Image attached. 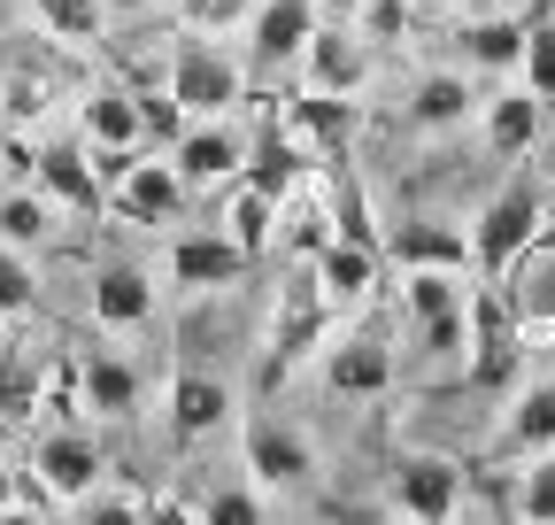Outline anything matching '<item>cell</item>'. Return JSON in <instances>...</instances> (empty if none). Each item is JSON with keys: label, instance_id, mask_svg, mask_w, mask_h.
Wrapping results in <instances>:
<instances>
[{"label": "cell", "instance_id": "obj_13", "mask_svg": "<svg viewBox=\"0 0 555 525\" xmlns=\"http://www.w3.org/2000/svg\"><path fill=\"white\" fill-rule=\"evenodd\" d=\"M247 262L255 255L232 232H178L170 240V286L178 294H224V286L247 279Z\"/></svg>", "mask_w": 555, "mask_h": 525}, {"label": "cell", "instance_id": "obj_26", "mask_svg": "<svg viewBox=\"0 0 555 525\" xmlns=\"http://www.w3.org/2000/svg\"><path fill=\"white\" fill-rule=\"evenodd\" d=\"M78 410L86 418H131L139 410V371L124 356H108V348L78 356Z\"/></svg>", "mask_w": 555, "mask_h": 525}, {"label": "cell", "instance_id": "obj_42", "mask_svg": "<svg viewBox=\"0 0 555 525\" xmlns=\"http://www.w3.org/2000/svg\"><path fill=\"white\" fill-rule=\"evenodd\" d=\"M0 517H16V472L0 464Z\"/></svg>", "mask_w": 555, "mask_h": 525}, {"label": "cell", "instance_id": "obj_28", "mask_svg": "<svg viewBox=\"0 0 555 525\" xmlns=\"http://www.w3.org/2000/svg\"><path fill=\"white\" fill-rule=\"evenodd\" d=\"M540 448H555V379L517 386V402L502 418V456H540Z\"/></svg>", "mask_w": 555, "mask_h": 525}, {"label": "cell", "instance_id": "obj_11", "mask_svg": "<svg viewBox=\"0 0 555 525\" xmlns=\"http://www.w3.org/2000/svg\"><path fill=\"white\" fill-rule=\"evenodd\" d=\"M278 108H286V131L317 155V170H332V163L356 155V124H363V108L347 101V93H317V86H309V93L278 101Z\"/></svg>", "mask_w": 555, "mask_h": 525}, {"label": "cell", "instance_id": "obj_3", "mask_svg": "<svg viewBox=\"0 0 555 525\" xmlns=\"http://www.w3.org/2000/svg\"><path fill=\"white\" fill-rule=\"evenodd\" d=\"M401 317L416 333V356H433V363L470 356V286H463V271H401Z\"/></svg>", "mask_w": 555, "mask_h": 525}, {"label": "cell", "instance_id": "obj_6", "mask_svg": "<svg viewBox=\"0 0 555 525\" xmlns=\"http://www.w3.org/2000/svg\"><path fill=\"white\" fill-rule=\"evenodd\" d=\"M525 371V317L502 286H478L470 294V356H463V379L470 386H509Z\"/></svg>", "mask_w": 555, "mask_h": 525}, {"label": "cell", "instance_id": "obj_1", "mask_svg": "<svg viewBox=\"0 0 555 525\" xmlns=\"http://www.w3.org/2000/svg\"><path fill=\"white\" fill-rule=\"evenodd\" d=\"M69 86H86L78 47H62L54 31H9L0 39V124L9 131H39Z\"/></svg>", "mask_w": 555, "mask_h": 525}, {"label": "cell", "instance_id": "obj_2", "mask_svg": "<svg viewBox=\"0 0 555 525\" xmlns=\"http://www.w3.org/2000/svg\"><path fill=\"white\" fill-rule=\"evenodd\" d=\"M332 333V294L317 279V262H301V271L278 286V309H270V341H262V394H278Z\"/></svg>", "mask_w": 555, "mask_h": 525}, {"label": "cell", "instance_id": "obj_45", "mask_svg": "<svg viewBox=\"0 0 555 525\" xmlns=\"http://www.w3.org/2000/svg\"><path fill=\"white\" fill-rule=\"evenodd\" d=\"M0 324H9V317H0Z\"/></svg>", "mask_w": 555, "mask_h": 525}, {"label": "cell", "instance_id": "obj_36", "mask_svg": "<svg viewBox=\"0 0 555 525\" xmlns=\"http://www.w3.org/2000/svg\"><path fill=\"white\" fill-rule=\"evenodd\" d=\"M517 71H525V86L555 108V16H532V31H525V62H517Z\"/></svg>", "mask_w": 555, "mask_h": 525}, {"label": "cell", "instance_id": "obj_25", "mask_svg": "<svg viewBox=\"0 0 555 525\" xmlns=\"http://www.w3.org/2000/svg\"><path fill=\"white\" fill-rule=\"evenodd\" d=\"M478 116V86L463 71H425L409 86V124L416 131H463Z\"/></svg>", "mask_w": 555, "mask_h": 525}, {"label": "cell", "instance_id": "obj_9", "mask_svg": "<svg viewBox=\"0 0 555 525\" xmlns=\"http://www.w3.org/2000/svg\"><path fill=\"white\" fill-rule=\"evenodd\" d=\"M31 185L47 193L54 209H69L78 225H101L108 217V178L93 170V148L78 140H47V148H31Z\"/></svg>", "mask_w": 555, "mask_h": 525}, {"label": "cell", "instance_id": "obj_44", "mask_svg": "<svg viewBox=\"0 0 555 525\" xmlns=\"http://www.w3.org/2000/svg\"><path fill=\"white\" fill-rule=\"evenodd\" d=\"M317 9H324V16H356V9H363V0H317Z\"/></svg>", "mask_w": 555, "mask_h": 525}, {"label": "cell", "instance_id": "obj_15", "mask_svg": "<svg viewBox=\"0 0 555 525\" xmlns=\"http://www.w3.org/2000/svg\"><path fill=\"white\" fill-rule=\"evenodd\" d=\"M24 479H39L47 495H54V510H78L93 487H101V448L86 440V433H47L39 448H31V472Z\"/></svg>", "mask_w": 555, "mask_h": 525}, {"label": "cell", "instance_id": "obj_37", "mask_svg": "<svg viewBox=\"0 0 555 525\" xmlns=\"http://www.w3.org/2000/svg\"><path fill=\"white\" fill-rule=\"evenodd\" d=\"M247 16H255V0H178V24L185 31H208V39L247 31Z\"/></svg>", "mask_w": 555, "mask_h": 525}, {"label": "cell", "instance_id": "obj_35", "mask_svg": "<svg viewBox=\"0 0 555 525\" xmlns=\"http://www.w3.org/2000/svg\"><path fill=\"white\" fill-rule=\"evenodd\" d=\"M39 309V279H31V255L24 247H9V240H0V317H31Z\"/></svg>", "mask_w": 555, "mask_h": 525}, {"label": "cell", "instance_id": "obj_33", "mask_svg": "<svg viewBox=\"0 0 555 525\" xmlns=\"http://www.w3.org/2000/svg\"><path fill=\"white\" fill-rule=\"evenodd\" d=\"M224 232L247 247V255H262L270 240H278V202L262 185H247V178H232V209H224Z\"/></svg>", "mask_w": 555, "mask_h": 525}, {"label": "cell", "instance_id": "obj_31", "mask_svg": "<svg viewBox=\"0 0 555 525\" xmlns=\"http://www.w3.org/2000/svg\"><path fill=\"white\" fill-rule=\"evenodd\" d=\"M24 9H31V24L39 31H54L62 47H101V31H108V9H101V0H24Z\"/></svg>", "mask_w": 555, "mask_h": 525}, {"label": "cell", "instance_id": "obj_34", "mask_svg": "<svg viewBox=\"0 0 555 525\" xmlns=\"http://www.w3.org/2000/svg\"><path fill=\"white\" fill-rule=\"evenodd\" d=\"M517 517H532V525H555V448L525 456V472H517Z\"/></svg>", "mask_w": 555, "mask_h": 525}, {"label": "cell", "instance_id": "obj_38", "mask_svg": "<svg viewBox=\"0 0 555 525\" xmlns=\"http://www.w3.org/2000/svg\"><path fill=\"white\" fill-rule=\"evenodd\" d=\"M347 24H356L371 47H401V39H409V0H363Z\"/></svg>", "mask_w": 555, "mask_h": 525}, {"label": "cell", "instance_id": "obj_29", "mask_svg": "<svg viewBox=\"0 0 555 525\" xmlns=\"http://www.w3.org/2000/svg\"><path fill=\"white\" fill-rule=\"evenodd\" d=\"M278 217H286V225H278V240H286V247H294V255L309 262V255H317V247L332 240V193H324V185L309 178V185H294L286 202H278Z\"/></svg>", "mask_w": 555, "mask_h": 525}, {"label": "cell", "instance_id": "obj_14", "mask_svg": "<svg viewBox=\"0 0 555 525\" xmlns=\"http://www.w3.org/2000/svg\"><path fill=\"white\" fill-rule=\"evenodd\" d=\"M393 510L425 517V525L455 517L463 510V464H455V456H433V448L401 456V464H393Z\"/></svg>", "mask_w": 555, "mask_h": 525}, {"label": "cell", "instance_id": "obj_41", "mask_svg": "<svg viewBox=\"0 0 555 525\" xmlns=\"http://www.w3.org/2000/svg\"><path fill=\"white\" fill-rule=\"evenodd\" d=\"M532 255H555V202L540 209V232H532Z\"/></svg>", "mask_w": 555, "mask_h": 525}, {"label": "cell", "instance_id": "obj_19", "mask_svg": "<svg viewBox=\"0 0 555 525\" xmlns=\"http://www.w3.org/2000/svg\"><path fill=\"white\" fill-rule=\"evenodd\" d=\"M317 279H324V294H332V309H356V302H371L378 286H386V247H363V240H324L317 255Z\"/></svg>", "mask_w": 555, "mask_h": 525}, {"label": "cell", "instance_id": "obj_23", "mask_svg": "<svg viewBox=\"0 0 555 525\" xmlns=\"http://www.w3.org/2000/svg\"><path fill=\"white\" fill-rule=\"evenodd\" d=\"M93 317L108 324V333L155 324V279L139 271V262H101V271H93Z\"/></svg>", "mask_w": 555, "mask_h": 525}, {"label": "cell", "instance_id": "obj_10", "mask_svg": "<svg viewBox=\"0 0 555 525\" xmlns=\"http://www.w3.org/2000/svg\"><path fill=\"white\" fill-rule=\"evenodd\" d=\"M247 185H262L270 202H286L294 185L317 178V155L286 131V108H278V93H262V124H255V140H247V163H240Z\"/></svg>", "mask_w": 555, "mask_h": 525}, {"label": "cell", "instance_id": "obj_17", "mask_svg": "<svg viewBox=\"0 0 555 525\" xmlns=\"http://www.w3.org/2000/svg\"><path fill=\"white\" fill-rule=\"evenodd\" d=\"M386 262L393 271H470V232L440 217H409L386 232Z\"/></svg>", "mask_w": 555, "mask_h": 525}, {"label": "cell", "instance_id": "obj_21", "mask_svg": "<svg viewBox=\"0 0 555 525\" xmlns=\"http://www.w3.org/2000/svg\"><path fill=\"white\" fill-rule=\"evenodd\" d=\"M247 31H255V71H286L317 31V0H255Z\"/></svg>", "mask_w": 555, "mask_h": 525}, {"label": "cell", "instance_id": "obj_32", "mask_svg": "<svg viewBox=\"0 0 555 525\" xmlns=\"http://www.w3.org/2000/svg\"><path fill=\"white\" fill-rule=\"evenodd\" d=\"M0 240L24 247V255L54 240V202H47L39 185H9V193H0Z\"/></svg>", "mask_w": 555, "mask_h": 525}, {"label": "cell", "instance_id": "obj_18", "mask_svg": "<svg viewBox=\"0 0 555 525\" xmlns=\"http://www.w3.org/2000/svg\"><path fill=\"white\" fill-rule=\"evenodd\" d=\"M393 348L378 341V333H347L332 356H324V386L339 394V402H378V394L393 386Z\"/></svg>", "mask_w": 555, "mask_h": 525}, {"label": "cell", "instance_id": "obj_40", "mask_svg": "<svg viewBox=\"0 0 555 525\" xmlns=\"http://www.w3.org/2000/svg\"><path fill=\"white\" fill-rule=\"evenodd\" d=\"M139 124H147V140H163V148H170L193 116H185V108L170 101V86H163V93H139Z\"/></svg>", "mask_w": 555, "mask_h": 525}, {"label": "cell", "instance_id": "obj_24", "mask_svg": "<svg viewBox=\"0 0 555 525\" xmlns=\"http://www.w3.org/2000/svg\"><path fill=\"white\" fill-rule=\"evenodd\" d=\"M540 116H547V101H540L532 86H517V93H494V101H478L486 148H494L502 163H517V155H532V148H540Z\"/></svg>", "mask_w": 555, "mask_h": 525}, {"label": "cell", "instance_id": "obj_39", "mask_svg": "<svg viewBox=\"0 0 555 525\" xmlns=\"http://www.w3.org/2000/svg\"><path fill=\"white\" fill-rule=\"evenodd\" d=\"M193 517H208V525H255V517H262V495H255V487H224V495L193 502Z\"/></svg>", "mask_w": 555, "mask_h": 525}, {"label": "cell", "instance_id": "obj_5", "mask_svg": "<svg viewBox=\"0 0 555 525\" xmlns=\"http://www.w3.org/2000/svg\"><path fill=\"white\" fill-rule=\"evenodd\" d=\"M170 101L185 108V116H232L240 101H247V71L208 39V31H185L178 47H170Z\"/></svg>", "mask_w": 555, "mask_h": 525}, {"label": "cell", "instance_id": "obj_43", "mask_svg": "<svg viewBox=\"0 0 555 525\" xmlns=\"http://www.w3.org/2000/svg\"><path fill=\"white\" fill-rule=\"evenodd\" d=\"M433 9H448V16H478V9H494V0H433Z\"/></svg>", "mask_w": 555, "mask_h": 525}, {"label": "cell", "instance_id": "obj_8", "mask_svg": "<svg viewBox=\"0 0 555 525\" xmlns=\"http://www.w3.org/2000/svg\"><path fill=\"white\" fill-rule=\"evenodd\" d=\"M240 456H247V479L270 487V495H286V487H309V479H317V440H309L301 425H286V418H270V410L247 418Z\"/></svg>", "mask_w": 555, "mask_h": 525}, {"label": "cell", "instance_id": "obj_22", "mask_svg": "<svg viewBox=\"0 0 555 525\" xmlns=\"http://www.w3.org/2000/svg\"><path fill=\"white\" fill-rule=\"evenodd\" d=\"M217 425H232V386L208 379V371H178L170 379V440L193 448V440H208Z\"/></svg>", "mask_w": 555, "mask_h": 525}, {"label": "cell", "instance_id": "obj_30", "mask_svg": "<svg viewBox=\"0 0 555 525\" xmlns=\"http://www.w3.org/2000/svg\"><path fill=\"white\" fill-rule=\"evenodd\" d=\"M39 394H47V363L16 341H0V425H24L39 410Z\"/></svg>", "mask_w": 555, "mask_h": 525}, {"label": "cell", "instance_id": "obj_7", "mask_svg": "<svg viewBox=\"0 0 555 525\" xmlns=\"http://www.w3.org/2000/svg\"><path fill=\"white\" fill-rule=\"evenodd\" d=\"M185 193H193V185L178 178L170 155H147V148H139V155L108 178V217H116V225H139V232H163V225H178Z\"/></svg>", "mask_w": 555, "mask_h": 525}, {"label": "cell", "instance_id": "obj_12", "mask_svg": "<svg viewBox=\"0 0 555 525\" xmlns=\"http://www.w3.org/2000/svg\"><path fill=\"white\" fill-rule=\"evenodd\" d=\"M301 78H309L317 93H347V101H356V93L371 86V39L347 24V16L317 24L309 47H301Z\"/></svg>", "mask_w": 555, "mask_h": 525}, {"label": "cell", "instance_id": "obj_4", "mask_svg": "<svg viewBox=\"0 0 555 525\" xmlns=\"http://www.w3.org/2000/svg\"><path fill=\"white\" fill-rule=\"evenodd\" d=\"M540 185L532 178H509L494 202L478 209V232H470V271L486 279V286H509V271L532 255V232H540Z\"/></svg>", "mask_w": 555, "mask_h": 525}, {"label": "cell", "instance_id": "obj_27", "mask_svg": "<svg viewBox=\"0 0 555 525\" xmlns=\"http://www.w3.org/2000/svg\"><path fill=\"white\" fill-rule=\"evenodd\" d=\"M525 16H494V9H478V16H463V31H455V47H463V62H478V71H517L525 62Z\"/></svg>", "mask_w": 555, "mask_h": 525}, {"label": "cell", "instance_id": "obj_20", "mask_svg": "<svg viewBox=\"0 0 555 525\" xmlns=\"http://www.w3.org/2000/svg\"><path fill=\"white\" fill-rule=\"evenodd\" d=\"M78 131H86V148H93V155H131V148H147L139 93H131V86H86V101H78Z\"/></svg>", "mask_w": 555, "mask_h": 525}, {"label": "cell", "instance_id": "obj_16", "mask_svg": "<svg viewBox=\"0 0 555 525\" xmlns=\"http://www.w3.org/2000/svg\"><path fill=\"white\" fill-rule=\"evenodd\" d=\"M170 163H178V178H185V185H224V178H240L247 140H240L224 116H193L178 140H170Z\"/></svg>", "mask_w": 555, "mask_h": 525}]
</instances>
